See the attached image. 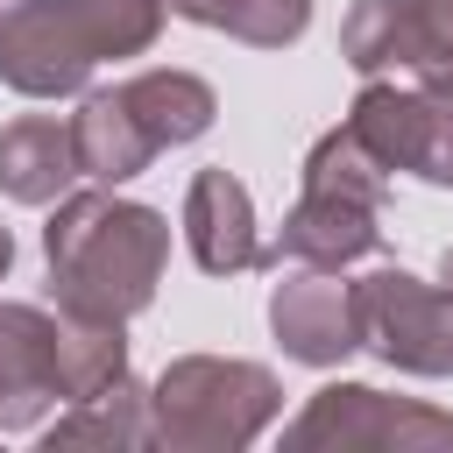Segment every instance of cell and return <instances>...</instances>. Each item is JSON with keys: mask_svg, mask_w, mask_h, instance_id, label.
Here are the masks:
<instances>
[{"mask_svg": "<svg viewBox=\"0 0 453 453\" xmlns=\"http://www.w3.org/2000/svg\"><path fill=\"white\" fill-rule=\"evenodd\" d=\"M78 170V142H71V120L57 113H21L0 127V191L14 205H50L71 191Z\"/></svg>", "mask_w": 453, "mask_h": 453, "instance_id": "cell-11", "label": "cell"}, {"mask_svg": "<svg viewBox=\"0 0 453 453\" xmlns=\"http://www.w3.org/2000/svg\"><path fill=\"white\" fill-rule=\"evenodd\" d=\"M170 14L198 28H226L234 42H255V50H283L311 28V0H170Z\"/></svg>", "mask_w": 453, "mask_h": 453, "instance_id": "cell-16", "label": "cell"}, {"mask_svg": "<svg viewBox=\"0 0 453 453\" xmlns=\"http://www.w3.org/2000/svg\"><path fill=\"white\" fill-rule=\"evenodd\" d=\"M149 439H156V418H149V396L127 375L50 425V446H149Z\"/></svg>", "mask_w": 453, "mask_h": 453, "instance_id": "cell-15", "label": "cell"}, {"mask_svg": "<svg viewBox=\"0 0 453 453\" xmlns=\"http://www.w3.org/2000/svg\"><path fill=\"white\" fill-rule=\"evenodd\" d=\"M184 241H191V262L205 276H241L255 262H269L262 234H255V198L234 170H198L191 191H184Z\"/></svg>", "mask_w": 453, "mask_h": 453, "instance_id": "cell-9", "label": "cell"}, {"mask_svg": "<svg viewBox=\"0 0 453 453\" xmlns=\"http://www.w3.org/2000/svg\"><path fill=\"white\" fill-rule=\"evenodd\" d=\"M439 283H446V297H453V248L439 255Z\"/></svg>", "mask_w": 453, "mask_h": 453, "instance_id": "cell-20", "label": "cell"}, {"mask_svg": "<svg viewBox=\"0 0 453 453\" xmlns=\"http://www.w3.org/2000/svg\"><path fill=\"white\" fill-rule=\"evenodd\" d=\"M57 396V319L35 304H0V432H28Z\"/></svg>", "mask_w": 453, "mask_h": 453, "instance_id": "cell-10", "label": "cell"}, {"mask_svg": "<svg viewBox=\"0 0 453 453\" xmlns=\"http://www.w3.org/2000/svg\"><path fill=\"white\" fill-rule=\"evenodd\" d=\"M42 255H50V290L57 311H85V319H134L170 262V226L156 205L113 198V184L57 198V219L42 226Z\"/></svg>", "mask_w": 453, "mask_h": 453, "instance_id": "cell-1", "label": "cell"}, {"mask_svg": "<svg viewBox=\"0 0 453 453\" xmlns=\"http://www.w3.org/2000/svg\"><path fill=\"white\" fill-rule=\"evenodd\" d=\"M7 262H14V234L0 226V276H7Z\"/></svg>", "mask_w": 453, "mask_h": 453, "instance_id": "cell-19", "label": "cell"}, {"mask_svg": "<svg viewBox=\"0 0 453 453\" xmlns=\"http://www.w3.org/2000/svg\"><path fill=\"white\" fill-rule=\"evenodd\" d=\"M276 403H283V389H276V375L262 361H219V354H184L149 389L156 439L163 446H184V453L248 446L276 418Z\"/></svg>", "mask_w": 453, "mask_h": 453, "instance_id": "cell-3", "label": "cell"}, {"mask_svg": "<svg viewBox=\"0 0 453 453\" xmlns=\"http://www.w3.org/2000/svg\"><path fill=\"white\" fill-rule=\"evenodd\" d=\"M85 28V42L99 57H142L156 35H163V14L170 0H64Z\"/></svg>", "mask_w": 453, "mask_h": 453, "instance_id": "cell-17", "label": "cell"}, {"mask_svg": "<svg viewBox=\"0 0 453 453\" xmlns=\"http://www.w3.org/2000/svg\"><path fill=\"white\" fill-rule=\"evenodd\" d=\"M361 347H375L403 375H453V297L446 283H418L411 269H375L354 283Z\"/></svg>", "mask_w": 453, "mask_h": 453, "instance_id": "cell-4", "label": "cell"}, {"mask_svg": "<svg viewBox=\"0 0 453 453\" xmlns=\"http://www.w3.org/2000/svg\"><path fill=\"white\" fill-rule=\"evenodd\" d=\"M99 50L85 42L78 14L64 0H14L0 14V78L28 99H71L85 92Z\"/></svg>", "mask_w": 453, "mask_h": 453, "instance_id": "cell-7", "label": "cell"}, {"mask_svg": "<svg viewBox=\"0 0 453 453\" xmlns=\"http://www.w3.org/2000/svg\"><path fill=\"white\" fill-rule=\"evenodd\" d=\"M71 142H78V170L92 184H127L156 163V134L134 120V106L113 92H85V106L71 113Z\"/></svg>", "mask_w": 453, "mask_h": 453, "instance_id": "cell-12", "label": "cell"}, {"mask_svg": "<svg viewBox=\"0 0 453 453\" xmlns=\"http://www.w3.org/2000/svg\"><path fill=\"white\" fill-rule=\"evenodd\" d=\"M269 326L283 340L290 361L333 368L361 347V311H354V283H340V269H311L297 262L276 290H269Z\"/></svg>", "mask_w": 453, "mask_h": 453, "instance_id": "cell-8", "label": "cell"}, {"mask_svg": "<svg viewBox=\"0 0 453 453\" xmlns=\"http://www.w3.org/2000/svg\"><path fill=\"white\" fill-rule=\"evenodd\" d=\"M382 191L389 170L382 156L340 120L311 142L304 156V198L290 205L269 262H311V269H347L382 248Z\"/></svg>", "mask_w": 453, "mask_h": 453, "instance_id": "cell-2", "label": "cell"}, {"mask_svg": "<svg viewBox=\"0 0 453 453\" xmlns=\"http://www.w3.org/2000/svg\"><path fill=\"white\" fill-rule=\"evenodd\" d=\"M347 127L382 156V170L453 184V85H382V78H368L361 99L347 106Z\"/></svg>", "mask_w": 453, "mask_h": 453, "instance_id": "cell-5", "label": "cell"}, {"mask_svg": "<svg viewBox=\"0 0 453 453\" xmlns=\"http://www.w3.org/2000/svg\"><path fill=\"white\" fill-rule=\"evenodd\" d=\"M403 21H411V0H354V14L340 21V57L361 78L403 71Z\"/></svg>", "mask_w": 453, "mask_h": 453, "instance_id": "cell-18", "label": "cell"}, {"mask_svg": "<svg viewBox=\"0 0 453 453\" xmlns=\"http://www.w3.org/2000/svg\"><path fill=\"white\" fill-rule=\"evenodd\" d=\"M120 375H127V333H120V319L57 311V382H64V403H85V396L113 389Z\"/></svg>", "mask_w": 453, "mask_h": 453, "instance_id": "cell-14", "label": "cell"}, {"mask_svg": "<svg viewBox=\"0 0 453 453\" xmlns=\"http://www.w3.org/2000/svg\"><path fill=\"white\" fill-rule=\"evenodd\" d=\"M283 446H453V418L425 411V403H396L368 382H326L297 425L283 432Z\"/></svg>", "mask_w": 453, "mask_h": 453, "instance_id": "cell-6", "label": "cell"}, {"mask_svg": "<svg viewBox=\"0 0 453 453\" xmlns=\"http://www.w3.org/2000/svg\"><path fill=\"white\" fill-rule=\"evenodd\" d=\"M120 99H127L134 120L156 134V149H184V142H198V134L212 127V113H219L212 85L191 78V71H142V78L120 85Z\"/></svg>", "mask_w": 453, "mask_h": 453, "instance_id": "cell-13", "label": "cell"}]
</instances>
